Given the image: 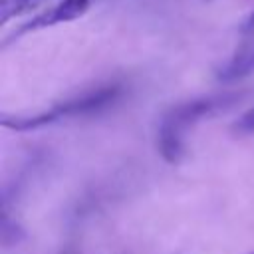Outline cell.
<instances>
[{"instance_id":"52a82bcc","label":"cell","mask_w":254,"mask_h":254,"mask_svg":"<svg viewBox=\"0 0 254 254\" xmlns=\"http://www.w3.org/2000/svg\"><path fill=\"white\" fill-rule=\"evenodd\" d=\"M238 30L242 32V34H254V10L240 22V26H238Z\"/></svg>"},{"instance_id":"8992f818","label":"cell","mask_w":254,"mask_h":254,"mask_svg":"<svg viewBox=\"0 0 254 254\" xmlns=\"http://www.w3.org/2000/svg\"><path fill=\"white\" fill-rule=\"evenodd\" d=\"M232 131L246 135V133H254V107H250L248 111H244L234 123H232Z\"/></svg>"},{"instance_id":"6da1fadb","label":"cell","mask_w":254,"mask_h":254,"mask_svg":"<svg viewBox=\"0 0 254 254\" xmlns=\"http://www.w3.org/2000/svg\"><path fill=\"white\" fill-rule=\"evenodd\" d=\"M244 95H246L244 89H240V91L224 89V91H214L208 95L192 97V99L171 105L163 113L159 127H157V149H159L161 157L171 165L181 163V159L185 155V143H187L189 131L202 119L212 117V115L232 107Z\"/></svg>"},{"instance_id":"5b68a950","label":"cell","mask_w":254,"mask_h":254,"mask_svg":"<svg viewBox=\"0 0 254 254\" xmlns=\"http://www.w3.org/2000/svg\"><path fill=\"white\" fill-rule=\"evenodd\" d=\"M40 2L42 0H0V24H8L12 18L36 10Z\"/></svg>"},{"instance_id":"7a4b0ae2","label":"cell","mask_w":254,"mask_h":254,"mask_svg":"<svg viewBox=\"0 0 254 254\" xmlns=\"http://www.w3.org/2000/svg\"><path fill=\"white\" fill-rule=\"evenodd\" d=\"M123 93V85L121 83H105L99 85L95 89H89L81 95H75L71 99L54 103L52 107H48L46 111L40 113H30V115H22V113H2L0 115V125L12 131H32V129H40L44 125L56 123L60 119H69V117H81V115H91L97 111L107 109L109 105H113Z\"/></svg>"},{"instance_id":"277c9868","label":"cell","mask_w":254,"mask_h":254,"mask_svg":"<svg viewBox=\"0 0 254 254\" xmlns=\"http://www.w3.org/2000/svg\"><path fill=\"white\" fill-rule=\"evenodd\" d=\"M250 73H254V40L244 42L228 58V62L218 67L216 77L222 83H232V81L248 77Z\"/></svg>"},{"instance_id":"9c48e42d","label":"cell","mask_w":254,"mask_h":254,"mask_svg":"<svg viewBox=\"0 0 254 254\" xmlns=\"http://www.w3.org/2000/svg\"><path fill=\"white\" fill-rule=\"evenodd\" d=\"M242 254H254V252H242Z\"/></svg>"},{"instance_id":"ba28073f","label":"cell","mask_w":254,"mask_h":254,"mask_svg":"<svg viewBox=\"0 0 254 254\" xmlns=\"http://www.w3.org/2000/svg\"><path fill=\"white\" fill-rule=\"evenodd\" d=\"M62 254H75L73 250H65V252H62Z\"/></svg>"},{"instance_id":"3957f363","label":"cell","mask_w":254,"mask_h":254,"mask_svg":"<svg viewBox=\"0 0 254 254\" xmlns=\"http://www.w3.org/2000/svg\"><path fill=\"white\" fill-rule=\"evenodd\" d=\"M93 4V0H60L56 2L54 6L42 10L40 14L32 16L28 22L20 24L8 40L12 38H22L30 32H38V30H46V28H52V26H58V24H67V22H73L77 18H81L89 6Z\"/></svg>"}]
</instances>
